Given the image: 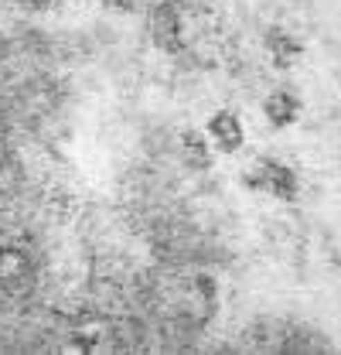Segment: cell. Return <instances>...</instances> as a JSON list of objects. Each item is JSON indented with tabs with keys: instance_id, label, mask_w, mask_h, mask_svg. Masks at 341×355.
<instances>
[{
	"instance_id": "cell-4",
	"label": "cell",
	"mask_w": 341,
	"mask_h": 355,
	"mask_svg": "<svg viewBox=\"0 0 341 355\" xmlns=\"http://www.w3.org/2000/svg\"><path fill=\"white\" fill-rule=\"evenodd\" d=\"M263 51H266V58H270V65L277 72L297 69L300 62H304V55H307L304 42H300L294 31H287V28H270L263 35Z\"/></svg>"
},
{
	"instance_id": "cell-6",
	"label": "cell",
	"mask_w": 341,
	"mask_h": 355,
	"mask_svg": "<svg viewBox=\"0 0 341 355\" xmlns=\"http://www.w3.org/2000/svg\"><path fill=\"white\" fill-rule=\"evenodd\" d=\"M150 35H154V44L164 48V51H177L181 48V17L170 3H161L154 7L150 14Z\"/></svg>"
},
{
	"instance_id": "cell-1",
	"label": "cell",
	"mask_w": 341,
	"mask_h": 355,
	"mask_svg": "<svg viewBox=\"0 0 341 355\" xmlns=\"http://www.w3.org/2000/svg\"><path fill=\"white\" fill-rule=\"evenodd\" d=\"M243 184L256 191V195H266L273 202H297L300 195V175L280 157H256L253 164L243 171Z\"/></svg>"
},
{
	"instance_id": "cell-7",
	"label": "cell",
	"mask_w": 341,
	"mask_h": 355,
	"mask_svg": "<svg viewBox=\"0 0 341 355\" xmlns=\"http://www.w3.org/2000/svg\"><path fill=\"white\" fill-rule=\"evenodd\" d=\"M14 3H21V7H28V10H48L55 0H14Z\"/></svg>"
},
{
	"instance_id": "cell-2",
	"label": "cell",
	"mask_w": 341,
	"mask_h": 355,
	"mask_svg": "<svg viewBox=\"0 0 341 355\" xmlns=\"http://www.w3.org/2000/svg\"><path fill=\"white\" fill-rule=\"evenodd\" d=\"M263 116H266V123L277 127V130L294 127L300 116H304V96H300V89L290 86V83L273 86L263 96Z\"/></svg>"
},
{
	"instance_id": "cell-3",
	"label": "cell",
	"mask_w": 341,
	"mask_h": 355,
	"mask_svg": "<svg viewBox=\"0 0 341 355\" xmlns=\"http://www.w3.org/2000/svg\"><path fill=\"white\" fill-rule=\"evenodd\" d=\"M205 137L215 147V154H239L246 147V127H243V116L236 110H215L205 120Z\"/></svg>"
},
{
	"instance_id": "cell-5",
	"label": "cell",
	"mask_w": 341,
	"mask_h": 355,
	"mask_svg": "<svg viewBox=\"0 0 341 355\" xmlns=\"http://www.w3.org/2000/svg\"><path fill=\"white\" fill-rule=\"evenodd\" d=\"M177 157H181V164H184L191 175H202V171H212L215 147L209 144L205 130L188 127V130L177 133Z\"/></svg>"
}]
</instances>
